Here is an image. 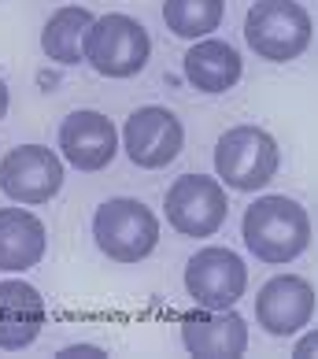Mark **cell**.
<instances>
[{
    "mask_svg": "<svg viewBox=\"0 0 318 359\" xmlns=\"http://www.w3.org/2000/svg\"><path fill=\"white\" fill-rule=\"evenodd\" d=\"M244 245L259 263H270V267H285L296 256H303L311 245V219L307 208L285 193H270L259 196L256 204L244 211L241 222Z\"/></svg>",
    "mask_w": 318,
    "mask_h": 359,
    "instance_id": "obj_1",
    "label": "cell"
},
{
    "mask_svg": "<svg viewBox=\"0 0 318 359\" xmlns=\"http://www.w3.org/2000/svg\"><path fill=\"white\" fill-rule=\"evenodd\" d=\"M92 237L111 263H141L159 245V219L137 196H111L92 215Z\"/></svg>",
    "mask_w": 318,
    "mask_h": 359,
    "instance_id": "obj_2",
    "label": "cell"
},
{
    "mask_svg": "<svg viewBox=\"0 0 318 359\" xmlns=\"http://www.w3.org/2000/svg\"><path fill=\"white\" fill-rule=\"evenodd\" d=\"M152 37L148 30L123 11L92 19L82 41V60L104 78H134L148 67Z\"/></svg>",
    "mask_w": 318,
    "mask_h": 359,
    "instance_id": "obj_3",
    "label": "cell"
},
{
    "mask_svg": "<svg viewBox=\"0 0 318 359\" xmlns=\"http://www.w3.org/2000/svg\"><path fill=\"white\" fill-rule=\"evenodd\" d=\"M277 167H282V152L263 126H230L215 141V175L237 193H256L270 185Z\"/></svg>",
    "mask_w": 318,
    "mask_h": 359,
    "instance_id": "obj_4",
    "label": "cell"
},
{
    "mask_svg": "<svg viewBox=\"0 0 318 359\" xmlns=\"http://www.w3.org/2000/svg\"><path fill=\"white\" fill-rule=\"evenodd\" d=\"M244 41L259 60L289 63L311 45V15L296 0H256L244 15Z\"/></svg>",
    "mask_w": 318,
    "mask_h": 359,
    "instance_id": "obj_5",
    "label": "cell"
},
{
    "mask_svg": "<svg viewBox=\"0 0 318 359\" xmlns=\"http://www.w3.org/2000/svg\"><path fill=\"white\" fill-rule=\"evenodd\" d=\"M167 222L181 237H215L230 215L226 185L207 175H181L167 189Z\"/></svg>",
    "mask_w": 318,
    "mask_h": 359,
    "instance_id": "obj_6",
    "label": "cell"
},
{
    "mask_svg": "<svg viewBox=\"0 0 318 359\" xmlns=\"http://www.w3.org/2000/svg\"><path fill=\"white\" fill-rule=\"evenodd\" d=\"M248 289V267L233 248L207 245L200 252H193L185 263V292L193 297L196 308H233Z\"/></svg>",
    "mask_w": 318,
    "mask_h": 359,
    "instance_id": "obj_7",
    "label": "cell"
},
{
    "mask_svg": "<svg viewBox=\"0 0 318 359\" xmlns=\"http://www.w3.org/2000/svg\"><path fill=\"white\" fill-rule=\"evenodd\" d=\"M185 144V126L170 108H137L123 126V149L130 156V163L141 170H163L167 163H174Z\"/></svg>",
    "mask_w": 318,
    "mask_h": 359,
    "instance_id": "obj_8",
    "label": "cell"
},
{
    "mask_svg": "<svg viewBox=\"0 0 318 359\" xmlns=\"http://www.w3.org/2000/svg\"><path fill=\"white\" fill-rule=\"evenodd\" d=\"M0 189L15 204H48L63 189V159L45 144H19L0 159Z\"/></svg>",
    "mask_w": 318,
    "mask_h": 359,
    "instance_id": "obj_9",
    "label": "cell"
},
{
    "mask_svg": "<svg viewBox=\"0 0 318 359\" xmlns=\"http://www.w3.org/2000/svg\"><path fill=\"white\" fill-rule=\"evenodd\" d=\"M314 318V289L300 274H277L256 292V323L270 337H293Z\"/></svg>",
    "mask_w": 318,
    "mask_h": 359,
    "instance_id": "obj_10",
    "label": "cell"
},
{
    "mask_svg": "<svg viewBox=\"0 0 318 359\" xmlns=\"http://www.w3.org/2000/svg\"><path fill=\"white\" fill-rule=\"evenodd\" d=\"M60 152L71 167L85 170V175L104 170L118 156V130L108 115L78 108L60 123Z\"/></svg>",
    "mask_w": 318,
    "mask_h": 359,
    "instance_id": "obj_11",
    "label": "cell"
},
{
    "mask_svg": "<svg viewBox=\"0 0 318 359\" xmlns=\"http://www.w3.org/2000/svg\"><path fill=\"white\" fill-rule=\"evenodd\" d=\"M181 344L189 355L237 359L248 348V323L233 308H222V311L196 308L189 315H181Z\"/></svg>",
    "mask_w": 318,
    "mask_h": 359,
    "instance_id": "obj_12",
    "label": "cell"
},
{
    "mask_svg": "<svg viewBox=\"0 0 318 359\" xmlns=\"http://www.w3.org/2000/svg\"><path fill=\"white\" fill-rule=\"evenodd\" d=\"M45 297L30 282H0V348L22 352L41 337L45 330Z\"/></svg>",
    "mask_w": 318,
    "mask_h": 359,
    "instance_id": "obj_13",
    "label": "cell"
},
{
    "mask_svg": "<svg viewBox=\"0 0 318 359\" xmlns=\"http://www.w3.org/2000/svg\"><path fill=\"white\" fill-rule=\"evenodd\" d=\"M48 252L45 222L26 208H0V271L22 274L37 267Z\"/></svg>",
    "mask_w": 318,
    "mask_h": 359,
    "instance_id": "obj_14",
    "label": "cell"
},
{
    "mask_svg": "<svg viewBox=\"0 0 318 359\" xmlns=\"http://www.w3.org/2000/svg\"><path fill=\"white\" fill-rule=\"evenodd\" d=\"M181 71H185V78H189L193 89L219 97V93H230L237 82H241L244 60H241V52H237L230 41H219V37H200V41L185 52Z\"/></svg>",
    "mask_w": 318,
    "mask_h": 359,
    "instance_id": "obj_15",
    "label": "cell"
},
{
    "mask_svg": "<svg viewBox=\"0 0 318 359\" xmlns=\"http://www.w3.org/2000/svg\"><path fill=\"white\" fill-rule=\"evenodd\" d=\"M92 26V11L78 8V4H63L60 11H52L45 30H41V48L52 63L60 67H74L82 63V41L85 30Z\"/></svg>",
    "mask_w": 318,
    "mask_h": 359,
    "instance_id": "obj_16",
    "label": "cell"
},
{
    "mask_svg": "<svg viewBox=\"0 0 318 359\" xmlns=\"http://www.w3.org/2000/svg\"><path fill=\"white\" fill-rule=\"evenodd\" d=\"M226 0H163V22L174 37L200 41L222 26Z\"/></svg>",
    "mask_w": 318,
    "mask_h": 359,
    "instance_id": "obj_17",
    "label": "cell"
},
{
    "mask_svg": "<svg viewBox=\"0 0 318 359\" xmlns=\"http://www.w3.org/2000/svg\"><path fill=\"white\" fill-rule=\"evenodd\" d=\"M78 355H82V359H100V355H108V352H104L100 344H67V348L56 352V359H78Z\"/></svg>",
    "mask_w": 318,
    "mask_h": 359,
    "instance_id": "obj_18",
    "label": "cell"
},
{
    "mask_svg": "<svg viewBox=\"0 0 318 359\" xmlns=\"http://www.w3.org/2000/svg\"><path fill=\"white\" fill-rule=\"evenodd\" d=\"M314 352H318V337H314V330H307V334L300 337V344L293 348V355H296V359H311Z\"/></svg>",
    "mask_w": 318,
    "mask_h": 359,
    "instance_id": "obj_19",
    "label": "cell"
},
{
    "mask_svg": "<svg viewBox=\"0 0 318 359\" xmlns=\"http://www.w3.org/2000/svg\"><path fill=\"white\" fill-rule=\"evenodd\" d=\"M8 104H11V93H8V86H4V78H0V118L8 115Z\"/></svg>",
    "mask_w": 318,
    "mask_h": 359,
    "instance_id": "obj_20",
    "label": "cell"
}]
</instances>
